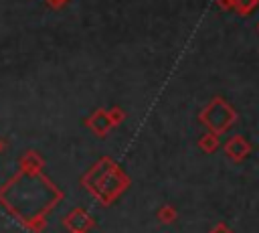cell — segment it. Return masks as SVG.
<instances>
[{
	"instance_id": "cell-2",
	"label": "cell",
	"mask_w": 259,
	"mask_h": 233,
	"mask_svg": "<svg viewBox=\"0 0 259 233\" xmlns=\"http://www.w3.org/2000/svg\"><path fill=\"white\" fill-rule=\"evenodd\" d=\"M219 2H221V6H229L233 0H219Z\"/></svg>"
},
{
	"instance_id": "cell-1",
	"label": "cell",
	"mask_w": 259,
	"mask_h": 233,
	"mask_svg": "<svg viewBox=\"0 0 259 233\" xmlns=\"http://www.w3.org/2000/svg\"><path fill=\"white\" fill-rule=\"evenodd\" d=\"M233 2L239 6V10H241V12H247L251 6H255V2H257V0H233Z\"/></svg>"
}]
</instances>
